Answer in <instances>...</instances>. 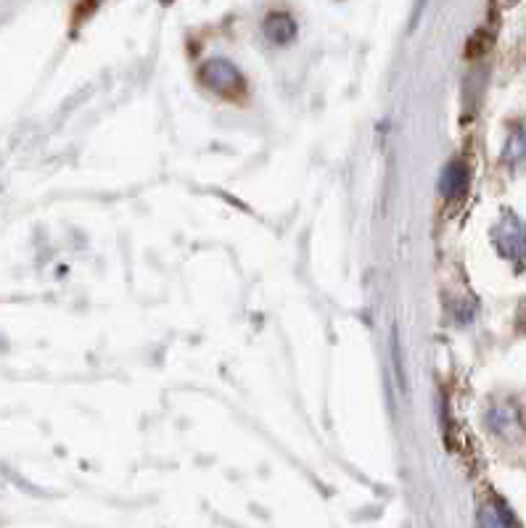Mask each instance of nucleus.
Wrapping results in <instances>:
<instances>
[{
	"label": "nucleus",
	"mask_w": 526,
	"mask_h": 528,
	"mask_svg": "<svg viewBox=\"0 0 526 528\" xmlns=\"http://www.w3.org/2000/svg\"><path fill=\"white\" fill-rule=\"evenodd\" d=\"M201 82L209 90H215L217 96L223 98H241L246 93L244 74L238 72L236 64H230L228 59H212L199 69Z\"/></svg>",
	"instance_id": "nucleus-1"
},
{
	"label": "nucleus",
	"mask_w": 526,
	"mask_h": 528,
	"mask_svg": "<svg viewBox=\"0 0 526 528\" xmlns=\"http://www.w3.org/2000/svg\"><path fill=\"white\" fill-rule=\"evenodd\" d=\"M265 35L273 45H289L294 35H297V24H294L289 14L278 11V14H270L265 19Z\"/></svg>",
	"instance_id": "nucleus-2"
},
{
	"label": "nucleus",
	"mask_w": 526,
	"mask_h": 528,
	"mask_svg": "<svg viewBox=\"0 0 526 528\" xmlns=\"http://www.w3.org/2000/svg\"><path fill=\"white\" fill-rule=\"evenodd\" d=\"M468 167L463 162H452L450 167L445 169V175L439 180V191L445 198H458L466 193L468 188Z\"/></svg>",
	"instance_id": "nucleus-3"
},
{
	"label": "nucleus",
	"mask_w": 526,
	"mask_h": 528,
	"mask_svg": "<svg viewBox=\"0 0 526 528\" xmlns=\"http://www.w3.org/2000/svg\"><path fill=\"white\" fill-rule=\"evenodd\" d=\"M479 523H482V528H519L503 502H489V505H484L482 515H479Z\"/></svg>",
	"instance_id": "nucleus-4"
}]
</instances>
